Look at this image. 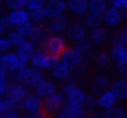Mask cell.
<instances>
[{"label": "cell", "instance_id": "c3c4849f", "mask_svg": "<svg viewBox=\"0 0 127 118\" xmlns=\"http://www.w3.org/2000/svg\"><path fill=\"white\" fill-rule=\"evenodd\" d=\"M8 72L4 69V68L1 67V76H0V82L4 81L6 80V76H7V73Z\"/></svg>", "mask_w": 127, "mask_h": 118}, {"label": "cell", "instance_id": "d6986e66", "mask_svg": "<svg viewBox=\"0 0 127 118\" xmlns=\"http://www.w3.org/2000/svg\"><path fill=\"white\" fill-rule=\"evenodd\" d=\"M117 100L115 94L111 90H107L98 98V106L105 111L115 106Z\"/></svg>", "mask_w": 127, "mask_h": 118}, {"label": "cell", "instance_id": "8fae6325", "mask_svg": "<svg viewBox=\"0 0 127 118\" xmlns=\"http://www.w3.org/2000/svg\"><path fill=\"white\" fill-rule=\"evenodd\" d=\"M35 45L31 41H26L16 50V54L19 59L20 62L24 64H27L32 59L35 51Z\"/></svg>", "mask_w": 127, "mask_h": 118}, {"label": "cell", "instance_id": "f5cc1de1", "mask_svg": "<svg viewBox=\"0 0 127 118\" xmlns=\"http://www.w3.org/2000/svg\"><path fill=\"white\" fill-rule=\"evenodd\" d=\"M1 1H4V0H1Z\"/></svg>", "mask_w": 127, "mask_h": 118}, {"label": "cell", "instance_id": "52a82bcc", "mask_svg": "<svg viewBox=\"0 0 127 118\" xmlns=\"http://www.w3.org/2000/svg\"><path fill=\"white\" fill-rule=\"evenodd\" d=\"M86 27L81 22H74L68 26L65 32V36L68 40L78 42L86 37Z\"/></svg>", "mask_w": 127, "mask_h": 118}, {"label": "cell", "instance_id": "bcb514c9", "mask_svg": "<svg viewBox=\"0 0 127 118\" xmlns=\"http://www.w3.org/2000/svg\"><path fill=\"white\" fill-rule=\"evenodd\" d=\"M26 118H50L49 116L42 112V111L40 112L35 113H27L26 115Z\"/></svg>", "mask_w": 127, "mask_h": 118}, {"label": "cell", "instance_id": "7a4b0ae2", "mask_svg": "<svg viewBox=\"0 0 127 118\" xmlns=\"http://www.w3.org/2000/svg\"><path fill=\"white\" fill-rule=\"evenodd\" d=\"M67 48L68 47L64 37L60 34H53L40 49L49 55L61 58Z\"/></svg>", "mask_w": 127, "mask_h": 118}, {"label": "cell", "instance_id": "4316f807", "mask_svg": "<svg viewBox=\"0 0 127 118\" xmlns=\"http://www.w3.org/2000/svg\"><path fill=\"white\" fill-rule=\"evenodd\" d=\"M102 22V15L90 13L86 17L85 25L87 28L93 30L100 27Z\"/></svg>", "mask_w": 127, "mask_h": 118}, {"label": "cell", "instance_id": "277c9868", "mask_svg": "<svg viewBox=\"0 0 127 118\" xmlns=\"http://www.w3.org/2000/svg\"><path fill=\"white\" fill-rule=\"evenodd\" d=\"M7 98L15 104L16 107L22 105V102L26 96L29 95L28 87L21 82L11 85L7 92Z\"/></svg>", "mask_w": 127, "mask_h": 118}, {"label": "cell", "instance_id": "ee69618b", "mask_svg": "<svg viewBox=\"0 0 127 118\" xmlns=\"http://www.w3.org/2000/svg\"><path fill=\"white\" fill-rule=\"evenodd\" d=\"M115 67V69L119 72L122 73V74L127 72V59L122 63H116Z\"/></svg>", "mask_w": 127, "mask_h": 118}, {"label": "cell", "instance_id": "4fadbf2b", "mask_svg": "<svg viewBox=\"0 0 127 118\" xmlns=\"http://www.w3.org/2000/svg\"><path fill=\"white\" fill-rule=\"evenodd\" d=\"M21 62L15 53H6L1 55V67L9 72H14L20 66Z\"/></svg>", "mask_w": 127, "mask_h": 118}, {"label": "cell", "instance_id": "8992f818", "mask_svg": "<svg viewBox=\"0 0 127 118\" xmlns=\"http://www.w3.org/2000/svg\"><path fill=\"white\" fill-rule=\"evenodd\" d=\"M66 8V2L63 0H53L46 2L43 11L46 19L53 20L63 15Z\"/></svg>", "mask_w": 127, "mask_h": 118}, {"label": "cell", "instance_id": "d6a6232c", "mask_svg": "<svg viewBox=\"0 0 127 118\" xmlns=\"http://www.w3.org/2000/svg\"><path fill=\"white\" fill-rule=\"evenodd\" d=\"M7 38L9 40L12 46L15 47H19L26 41V38L21 33H19L17 30L11 31L7 34Z\"/></svg>", "mask_w": 127, "mask_h": 118}, {"label": "cell", "instance_id": "ac0fdd59", "mask_svg": "<svg viewBox=\"0 0 127 118\" xmlns=\"http://www.w3.org/2000/svg\"><path fill=\"white\" fill-rule=\"evenodd\" d=\"M109 86L108 78L104 75H99L95 78L92 85L91 91L94 96H100L105 92L107 91Z\"/></svg>", "mask_w": 127, "mask_h": 118}, {"label": "cell", "instance_id": "3957f363", "mask_svg": "<svg viewBox=\"0 0 127 118\" xmlns=\"http://www.w3.org/2000/svg\"><path fill=\"white\" fill-rule=\"evenodd\" d=\"M65 96L62 93L55 92L43 100L42 111L50 118L58 115L63 109L65 103Z\"/></svg>", "mask_w": 127, "mask_h": 118}, {"label": "cell", "instance_id": "816d5d0a", "mask_svg": "<svg viewBox=\"0 0 127 118\" xmlns=\"http://www.w3.org/2000/svg\"><path fill=\"white\" fill-rule=\"evenodd\" d=\"M63 1H65V2H68V1H69V0H63Z\"/></svg>", "mask_w": 127, "mask_h": 118}, {"label": "cell", "instance_id": "b9f144b4", "mask_svg": "<svg viewBox=\"0 0 127 118\" xmlns=\"http://www.w3.org/2000/svg\"><path fill=\"white\" fill-rule=\"evenodd\" d=\"M1 118H20L18 113L15 110H9L1 113Z\"/></svg>", "mask_w": 127, "mask_h": 118}, {"label": "cell", "instance_id": "7bdbcfd3", "mask_svg": "<svg viewBox=\"0 0 127 118\" xmlns=\"http://www.w3.org/2000/svg\"><path fill=\"white\" fill-rule=\"evenodd\" d=\"M0 43H1V51L2 53L8 51L12 46L11 43L7 38H1Z\"/></svg>", "mask_w": 127, "mask_h": 118}, {"label": "cell", "instance_id": "ba28073f", "mask_svg": "<svg viewBox=\"0 0 127 118\" xmlns=\"http://www.w3.org/2000/svg\"><path fill=\"white\" fill-rule=\"evenodd\" d=\"M52 34L49 28L44 25L40 24L36 25L32 36L30 37L31 42H32L35 46L37 45L39 48L43 46L48 38Z\"/></svg>", "mask_w": 127, "mask_h": 118}, {"label": "cell", "instance_id": "83f0119b", "mask_svg": "<svg viewBox=\"0 0 127 118\" xmlns=\"http://www.w3.org/2000/svg\"><path fill=\"white\" fill-rule=\"evenodd\" d=\"M127 110L122 106H114L105 110L104 116L105 118H125Z\"/></svg>", "mask_w": 127, "mask_h": 118}, {"label": "cell", "instance_id": "5bb4252c", "mask_svg": "<svg viewBox=\"0 0 127 118\" xmlns=\"http://www.w3.org/2000/svg\"><path fill=\"white\" fill-rule=\"evenodd\" d=\"M57 89L55 83L44 79L35 88V94L42 99H45L55 94Z\"/></svg>", "mask_w": 127, "mask_h": 118}, {"label": "cell", "instance_id": "681fc988", "mask_svg": "<svg viewBox=\"0 0 127 118\" xmlns=\"http://www.w3.org/2000/svg\"><path fill=\"white\" fill-rule=\"evenodd\" d=\"M121 12L122 15L123 19H124L125 21H127V7L124 9L121 10Z\"/></svg>", "mask_w": 127, "mask_h": 118}, {"label": "cell", "instance_id": "7c38bea8", "mask_svg": "<svg viewBox=\"0 0 127 118\" xmlns=\"http://www.w3.org/2000/svg\"><path fill=\"white\" fill-rule=\"evenodd\" d=\"M43 80L40 71L35 68H29L24 77L22 83L28 88H35Z\"/></svg>", "mask_w": 127, "mask_h": 118}, {"label": "cell", "instance_id": "44dd1931", "mask_svg": "<svg viewBox=\"0 0 127 118\" xmlns=\"http://www.w3.org/2000/svg\"><path fill=\"white\" fill-rule=\"evenodd\" d=\"M111 91L119 100L127 99V80L124 79L117 80L111 86Z\"/></svg>", "mask_w": 127, "mask_h": 118}, {"label": "cell", "instance_id": "484cf974", "mask_svg": "<svg viewBox=\"0 0 127 118\" xmlns=\"http://www.w3.org/2000/svg\"><path fill=\"white\" fill-rule=\"evenodd\" d=\"M113 46H126L127 45V27L117 30L111 38Z\"/></svg>", "mask_w": 127, "mask_h": 118}, {"label": "cell", "instance_id": "9c48e42d", "mask_svg": "<svg viewBox=\"0 0 127 118\" xmlns=\"http://www.w3.org/2000/svg\"><path fill=\"white\" fill-rule=\"evenodd\" d=\"M43 100L35 94H29L22 102V107L27 113H35L42 111Z\"/></svg>", "mask_w": 127, "mask_h": 118}, {"label": "cell", "instance_id": "9a60e30c", "mask_svg": "<svg viewBox=\"0 0 127 118\" xmlns=\"http://www.w3.org/2000/svg\"><path fill=\"white\" fill-rule=\"evenodd\" d=\"M69 26V19L66 15H62L57 18L51 20L48 26L52 34H60L66 32Z\"/></svg>", "mask_w": 127, "mask_h": 118}, {"label": "cell", "instance_id": "8d00e7d4", "mask_svg": "<svg viewBox=\"0 0 127 118\" xmlns=\"http://www.w3.org/2000/svg\"><path fill=\"white\" fill-rule=\"evenodd\" d=\"M45 0H28L27 9L29 11L43 9L46 4Z\"/></svg>", "mask_w": 127, "mask_h": 118}, {"label": "cell", "instance_id": "7402d4cb", "mask_svg": "<svg viewBox=\"0 0 127 118\" xmlns=\"http://www.w3.org/2000/svg\"><path fill=\"white\" fill-rule=\"evenodd\" d=\"M107 0H89L88 1V11L90 13L103 15L107 9Z\"/></svg>", "mask_w": 127, "mask_h": 118}, {"label": "cell", "instance_id": "ab89813d", "mask_svg": "<svg viewBox=\"0 0 127 118\" xmlns=\"http://www.w3.org/2000/svg\"><path fill=\"white\" fill-rule=\"evenodd\" d=\"M111 7L122 10L127 7V0H109Z\"/></svg>", "mask_w": 127, "mask_h": 118}, {"label": "cell", "instance_id": "d590c367", "mask_svg": "<svg viewBox=\"0 0 127 118\" xmlns=\"http://www.w3.org/2000/svg\"><path fill=\"white\" fill-rule=\"evenodd\" d=\"M28 68V67L27 66V64H24V63H21L20 66L17 68V70L14 72V77L15 80L17 82L22 83L25 74H26Z\"/></svg>", "mask_w": 127, "mask_h": 118}, {"label": "cell", "instance_id": "30bf717a", "mask_svg": "<svg viewBox=\"0 0 127 118\" xmlns=\"http://www.w3.org/2000/svg\"><path fill=\"white\" fill-rule=\"evenodd\" d=\"M103 22L109 27H115L119 25L123 20L121 10L114 7L107 9L102 15Z\"/></svg>", "mask_w": 127, "mask_h": 118}, {"label": "cell", "instance_id": "ffe728a7", "mask_svg": "<svg viewBox=\"0 0 127 118\" xmlns=\"http://www.w3.org/2000/svg\"><path fill=\"white\" fill-rule=\"evenodd\" d=\"M109 36L107 29L104 27H100L92 30L90 35V40L93 44L102 45L107 41Z\"/></svg>", "mask_w": 127, "mask_h": 118}, {"label": "cell", "instance_id": "f907efd6", "mask_svg": "<svg viewBox=\"0 0 127 118\" xmlns=\"http://www.w3.org/2000/svg\"><path fill=\"white\" fill-rule=\"evenodd\" d=\"M53 1V0H45L46 2H49V1Z\"/></svg>", "mask_w": 127, "mask_h": 118}, {"label": "cell", "instance_id": "5b68a950", "mask_svg": "<svg viewBox=\"0 0 127 118\" xmlns=\"http://www.w3.org/2000/svg\"><path fill=\"white\" fill-rule=\"evenodd\" d=\"M61 62L70 69H74L83 62V54L75 47H68L61 56Z\"/></svg>", "mask_w": 127, "mask_h": 118}, {"label": "cell", "instance_id": "e0dca14e", "mask_svg": "<svg viewBox=\"0 0 127 118\" xmlns=\"http://www.w3.org/2000/svg\"><path fill=\"white\" fill-rule=\"evenodd\" d=\"M67 8L75 16H83L88 11V0H69L67 2Z\"/></svg>", "mask_w": 127, "mask_h": 118}, {"label": "cell", "instance_id": "603a6c76", "mask_svg": "<svg viewBox=\"0 0 127 118\" xmlns=\"http://www.w3.org/2000/svg\"><path fill=\"white\" fill-rule=\"evenodd\" d=\"M109 54L113 61L122 63L127 59V48L125 46H113Z\"/></svg>", "mask_w": 127, "mask_h": 118}, {"label": "cell", "instance_id": "f6af8a7d", "mask_svg": "<svg viewBox=\"0 0 127 118\" xmlns=\"http://www.w3.org/2000/svg\"><path fill=\"white\" fill-rule=\"evenodd\" d=\"M57 118H77V117L70 111L62 110L57 115Z\"/></svg>", "mask_w": 127, "mask_h": 118}, {"label": "cell", "instance_id": "d4e9b609", "mask_svg": "<svg viewBox=\"0 0 127 118\" xmlns=\"http://www.w3.org/2000/svg\"><path fill=\"white\" fill-rule=\"evenodd\" d=\"M70 70L69 68L61 62L55 69L52 70L51 75L56 80L62 81L69 77L70 75Z\"/></svg>", "mask_w": 127, "mask_h": 118}, {"label": "cell", "instance_id": "f546056e", "mask_svg": "<svg viewBox=\"0 0 127 118\" xmlns=\"http://www.w3.org/2000/svg\"><path fill=\"white\" fill-rule=\"evenodd\" d=\"M35 27V25L32 22L28 21L16 27V30L25 38H30L34 31Z\"/></svg>", "mask_w": 127, "mask_h": 118}, {"label": "cell", "instance_id": "e575fe53", "mask_svg": "<svg viewBox=\"0 0 127 118\" xmlns=\"http://www.w3.org/2000/svg\"><path fill=\"white\" fill-rule=\"evenodd\" d=\"M92 44H93V42H91V40L87 39L85 37L81 40L76 42V45L75 48L78 50H79L83 54V55L88 54L90 53L92 48Z\"/></svg>", "mask_w": 127, "mask_h": 118}, {"label": "cell", "instance_id": "2e32d148", "mask_svg": "<svg viewBox=\"0 0 127 118\" xmlns=\"http://www.w3.org/2000/svg\"><path fill=\"white\" fill-rule=\"evenodd\" d=\"M7 17L11 26L15 27L29 21V11L25 9L11 11L7 14Z\"/></svg>", "mask_w": 127, "mask_h": 118}, {"label": "cell", "instance_id": "6da1fadb", "mask_svg": "<svg viewBox=\"0 0 127 118\" xmlns=\"http://www.w3.org/2000/svg\"><path fill=\"white\" fill-rule=\"evenodd\" d=\"M31 63L33 68L40 71H52L61 63V58L49 55L39 49L35 50Z\"/></svg>", "mask_w": 127, "mask_h": 118}, {"label": "cell", "instance_id": "4dcf8cb0", "mask_svg": "<svg viewBox=\"0 0 127 118\" xmlns=\"http://www.w3.org/2000/svg\"><path fill=\"white\" fill-rule=\"evenodd\" d=\"M29 21L35 26L42 24V22L46 19L43 9L29 11Z\"/></svg>", "mask_w": 127, "mask_h": 118}, {"label": "cell", "instance_id": "836d02e7", "mask_svg": "<svg viewBox=\"0 0 127 118\" xmlns=\"http://www.w3.org/2000/svg\"><path fill=\"white\" fill-rule=\"evenodd\" d=\"M28 0H4L5 7L10 11L21 9L27 7Z\"/></svg>", "mask_w": 127, "mask_h": 118}, {"label": "cell", "instance_id": "60d3db41", "mask_svg": "<svg viewBox=\"0 0 127 118\" xmlns=\"http://www.w3.org/2000/svg\"><path fill=\"white\" fill-rule=\"evenodd\" d=\"M11 24H10L9 21L8 17H7V15H4L1 17V28H0V31H1V34H2L3 32L7 29H8L9 27H11Z\"/></svg>", "mask_w": 127, "mask_h": 118}, {"label": "cell", "instance_id": "cb8c5ba5", "mask_svg": "<svg viewBox=\"0 0 127 118\" xmlns=\"http://www.w3.org/2000/svg\"><path fill=\"white\" fill-rule=\"evenodd\" d=\"M86 98V96L84 92L79 88H76L67 96V102L73 106H78L83 105Z\"/></svg>", "mask_w": 127, "mask_h": 118}, {"label": "cell", "instance_id": "74e56055", "mask_svg": "<svg viewBox=\"0 0 127 118\" xmlns=\"http://www.w3.org/2000/svg\"><path fill=\"white\" fill-rule=\"evenodd\" d=\"M77 87L76 85L73 82H69L68 84H65L63 86L62 89V94L64 96H68L71 93L74 91Z\"/></svg>", "mask_w": 127, "mask_h": 118}, {"label": "cell", "instance_id": "f35d334b", "mask_svg": "<svg viewBox=\"0 0 127 118\" xmlns=\"http://www.w3.org/2000/svg\"><path fill=\"white\" fill-rule=\"evenodd\" d=\"M84 105L88 109L93 110V109L95 108L97 106H98L97 99H96L93 96H86Z\"/></svg>", "mask_w": 127, "mask_h": 118}, {"label": "cell", "instance_id": "f1b7e54d", "mask_svg": "<svg viewBox=\"0 0 127 118\" xmlns=\"http://www.w3.org/2000/svg\"><path fill=\"white\" fill-rule=\"evenodd\" d=\"M62 110H67L72 113L74 114L77 118H84L86 116L87 112H88V108L86 107L85 105H78V106H73L70 105L68 102L66 103L63 106Z\"/></svg>", "mask_w": 127, "mask_h": 118}, {"label": "cell", "instance_id": "1f68e13d", "mask_svg": "<svg viewBox=\"0 0 127 118\" xmlns=\"http://www.w3.org/2000/svg\"><path fill=\"white\" fill-rule=\"evenodd\" d=\"M113 60L110 54L103 52L96 58V64L98 67L103 69H108L112 65Z\"/></svg>", "mask_w": 127, "mask_h": 118}, {"label": "cell", "instance_id": "7dc6e473", "mask_svg": "<svg viewBox=\"0 0 127 118\" xmlns=\"http://www.w3.org/2000/svg\"><path fill=\"white\" fill-rule=\"evenodd\" d=\"M9 87L8 82L6 81V80L0 82V94L1 96H3L5 95V94L7 93Z\"/></svg>", "mask_w": 127, "mask_h": 118}]
</instances>
